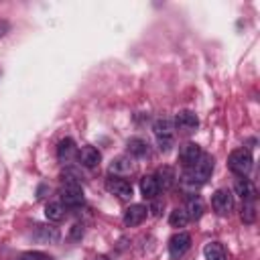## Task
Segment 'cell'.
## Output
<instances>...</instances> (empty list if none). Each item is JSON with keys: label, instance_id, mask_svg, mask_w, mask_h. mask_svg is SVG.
I'll use <instances>...</instances> for the list:
<instances>
[{"label": "cell", "instance_id": "cell-1", "mask_svg": "<svg viewBox=\"0 0 260 260\" xmlns=\"http://www.w3.org/2000/svg\"><path fill=\"white\" fill-rule=\"evenodd\" d=\"M211 173H213V158L209 156V154H201V158L193 165V167H189V169H183V177H181V181H183V185H189V187H199V185H203L209 177H211Z\"/></svg>", "mask_w": 260, "mask_h": 260}, {"label": "cell", "instance_id": "cell-2", "mask_svg": "<svg viewBox=\"0 0 260 260\" xmlns=\"http://www.w3.org/2000/svg\"><path fill=\"white\" fill-rule=\"evenodd\" d=\"M152 132H154V138L158 142V148L160 152H169L173 142H175V124L171 118H158L154 120L152 124Z\"/></svg>", "mask_w": 260, "mask_h": 260}, {"label": "cell", "instance_id": "cell-3", "mask_svg": "<svg viewBox=\"0 0 260 260\" xmlns=\"http://www.w3.org/2000/svg\"><path fill=\"white\" fill-rule=\"evenodd\" d=\"M228 167H230V171L236 173L238 177H246V175L250 173V169H252V154H250V150H246V148H236V150L230 154V158H228Z\"/></svg>", "mask_w": 260, "mask_h": 260}, {"label": "cell", "instance_id": "cell-4", "mask_svg": "<svg viewBox=\"0 0 260 260\" xmlns=\"http://www.w3.org/2000/svg\"><path fill=\"white\" fill-rule=\"evenodd\" d=\"M61 201L67 205V207H79L83 205V191L79 187V183L75 179H67L63 189H61Z\"/></svg>", "mask_w": 260, "mask_h": 260}, {"label": "cell", "instance_id": "cell-5", "mask_svg": "<svg viewBox=\"0 0 260 260\" xmlns=\"http://www.w3.org/2000/svg\"><path fill=\"white\" fill-rule=\"evenodd\" d=\"M173 124H175V130H179V132H183V134H191V132L197 130V126H199V118H197L195 112L183 110V112H179V114L175 116Z\"/></svg>", "mask_w": 260, "mask_h": 260}, {"label": "cell", "instance_id": "cell-6", "mask_svg": "<svg viewBox=\"0 0 260 260\" xmlns=\"http://www.w3.org/2000/svg\"><path fill=\"white\" fill-rule=\"evenodd\" d=\"M211 205L219 215H230V211L234 209V195L230 189H217L211 197Z\"/></svg>", "mask_w": 260, "mask_h": 260}, {"label": "cell", "instance_id": "cell-7", "mask_svg": "<svg viewBox=\"0 0 260 260\" xmlns=\"http://www.w3.org/2000/svg\"><path fill=\"white\" fill-rule=\"evenodd\" d=\"M189 246H191V236L187 232H177L169 240V254H171V258H175V260L181 258L189 250Z\"/></svg>", "mask_w": 260, "mask_h": 260}, {"label": "cell", "instance_id": "cell-8", "mask_svg": "<svg viewBox=\"0 0 260 260\" xmlns=\"http://www.w3.org/2000/svg\"><path fill=\"white\" fill-rule=\"evenodd\" d=\"M106 187H108L110 193H114V195H116L118 199H122V201H130V199H132V193H134L132 185H130L128 181L120 179V177H110L108 183H106Z\"/></svg>", "mask_w": 260, "mask_h": 260}, {"label": "cell", "instance_id": "cell-9", "mask_svg": "<svg viewBox=\"0 0 260 260\" xmlns=\"http://www.w3.org/2000/svg\"><path fill=\"white\" fill-rule=\"evenodd\" d=\"M201 154H203V150H201L199 144L187 142V144H183L181 150H179V162L183 165V169H189V167H193V165L201 158Z\"/></svg>", "mask_w": 260, "mask_h": 260}, {"label": "cell", "instance_id": "cell-10", "mask_svg": "<svg viewBox=\"0 0 260 260\" xmlns=\"http://www.w3.org/2000/svg\"><path fill=\"white\" fill-rule=\"evenodd\" d=\"M148 215V207L142 205V203H132L126 211H124V223L126 225H138L146 219Z\"/></svg>", "mask_w": 260, "mask_h": 260}, {"label": "cell", "instance_id": "cell-11", "mask_svg": "<svg viewBox=\"0 0 260 260\" xmlns=\"http://www.w3.org/2000/svg\"><path fill=\"white\" fill-rule=\"evenodd\" d=\"M77 156H79V162L83 165V167H87V169H95L98 165H100V160H102V154H100V150L95 148V146H81L79 150H77Z\"/></svg>", "mask_w": 260, "mask_h": 260}, {"label": "cell", "instance_id": "cell-12", "mask_svg": "<svg viewBox=\"0 0 260 260\" xmlns=\"http://www.w3.org/2000/svg\"><path fill=\"white\" fill-rule=\"evenodd\" d=\"M175 179H177V175H175V171H173L171 167H160V169L156 171V175H154V181H156V185H158V191H160V189H162V191L171 189V187L175 185Z\"/></svg>", "mask_w": 260, "mask_h": 260}, {"label": "cell", "instance_id": "cell-13", "mask_svg": "<svg viewBox=\"0 0 260 260\" xmlns=\"http://www.w3.org/2000/svg\"><path fill=\"white\" fill-rule=\"evenodd\" d=\"M75 154H77L75 142H73L71 138H63V140L59 142V146H57V158H59L61 162H71V160L75 158Z\"/></svg>", "mask_w": 260, "mask_h": 260}, {"label": "cell", "instance_id": "cell-14", "mask_svg": "<svg viewBox=\"0 0 260 260\" xmlns=\"http://www.w3.org/2000/svg\"><path fill=\"white\" fill-rule=\"evenodd\" d=\"M234 189H236V195H240L244 203H246V201H254V199H256V187H254L248 179H244V177L236 181Z\"/></svg>", "mask_w": 260, "mask_h": 260}, {"label": "cell", "instance_id": "cell-15", "mask_svg": "<svg viewBox=\"0 0 260 260\" xmlns=\"http://www.w3.org/2000/svg\"><path fill=\"white\" fill-rule=\"evenodd\" d=\"M37 240L43 244H53L59 240V230L53 225H37Z\"/></svg>", "mask_w": 260, "mask_h": 260}, {"label": "cell", "instance_id": "cell-16", "mask_svg": "<svg viewBox=\"0 0 260 260\" xmlns=\"http://www.w3.org/2000/svg\"><path fill=\"white\" fill-rule=\"evenodd\" d=\"M126 146H128V152H130L132 156H144V154H148V144H146L144 138L132 136V138L126 142Z\"/></svg>", "mask_w": 260, "mask_h": 260}, {"label": "cell", "instance_id": "cell-17", "mask_svg": "<svg viewBox=\"0 0 260 260\" xmlns=\"http://www.w3.org/2000/svg\"><path fill=\"white\" fill-rule=\"evenodd\" d=\"M140 191H142V195L146 199H154L158 195V185H156L152 175H146V177L140 179Z\"/></svg>", "mask_w": 260, "mask_h": 260}, {"label": "cell", "instance_id": "cell-18", "mask_svg": "<svg viewBox=\"0 0 260 260\" xmlns=\"http://www.w3.org/2000/svg\"><path fill=\"white\" fill-rule=\"evenodd\" d=\"M45 217H47L49 221H61V219L65 217V207H63V203H59V201L47 203V207H45Z\"/></svg>", "mask_w": 260, "mask_h": 260}, {"label": "cell", "instance_id": "cell-19", "mask_svg": "<svg viewBox=\"0 0 260 260\" xmlns=\"http://www.w3.org/2000/svg\"><path fill=\"white\" fill-rule=\"evenodd\" d=\"M203 254H205V260H225V250H223V246L219 242L205 244Z\"/></svg>", "mask_w": 260, "mask_h": 260}, {"label": "cell", "instance_id": "cell-20", "mask_svg": "<svg viewBox=\"0 0 260 260\" xmlns=\"http://www.w3.org/2000/svg\"><path fill=\"white\" fill-rule=\"evenodd\" d=\"M185 213H187L189 219H199L203 215V203H201V199L199 197H191L189 203H187Z\"/></svg>", "mask_w": 260, "mask_h": 260}, {"label": "cell", "instance_id": "cell-21", "mask_svg": "<svg viewBox=\"0 0 260 260\" xmlns=\"http://www.w3.org/2000/svg\"><path fill=\"white\" fill-rule=\"evenodd\" d=\"M132 160L128 158V156H118V158H114L112 160V165H110V171L112 173H132Z\"/></svg>", "mask_w": 260, "mask_h": 260}, {"label": "cell", "instance_id": "cell-22", "mask_svg": "<svg viewBox=\"0 0 260 260\" xmlns=\"http://www.w3.org/2000/svg\"><path fill=\"white\" fill-rule=\"evenodd\" d=\"M187 221H189V217H187L185 209H179V207H177V209H173L171 215H169V223H171L173 228H185Z\"/></svg>", "mask_w": 260, "mask_h": 260}, {"label": "cell", "instance_id": "cell-23", "mask_svg": "<svg viewBox=\"0 0 260 260\" xmlns=\"http://www.w3.org/2000/svg\"><path fill=\"white\" fill-rule=\"evenodd\" d=\"M254 219H256V205H254V201H246L242 207V221L254 223Z\"/></svg>", "mask_w": 260, "mask_h": 260}, {"label": "cell", "instance_id": "cell-24", "mask_svg": "<svg viewBox=\"0 0 260 260\" xmlns=\"http://www.w3.org/2000/svg\"><path fill=\"white\" fill-rule=\"evenodd\" d=\"M18 260H53V258H49V256L43 254V252H26V254H22Z\"/></svg>", "mask_w": 260, "mask_h": 260}, {"label": "cell", "instance_id": "cell-25", "mask_svg": "<svg viewBox=\"0 0 260 260\" xmlns=\"http://www.w3.org/2000/svg\"><path fill=\"white\" fill-rule=\"evenodd\" d=\"M81 236H83V225L75 223V225H73V230H71V238H73V240H79Z\"/></svg>", "mask_w": 260, "mask_h": 260}, {"label": "cell", "instance_id": "cell-26", "mask_svg": "<svg viewBox=\"0 0 260 260\" xmlns=\"http://www.w3.org/2000/svg\"><path fill=\"white\" fill-rule=\"evenodd\" d=\"M162 205H165V201H156V203H154V205H152V207H150V209H148V211H152V213H154V215H158V213H160V211H158V209H160V207H162Z\"/></svg>", "mask_w": 260, "mask_h": 260}, {"label": "cell", "instance_id": "cell-27", "mask_svg": "<svg viewBox=\"0 0 260 260\" xmlns=\"http://www.w3.org/2000/svg\"><path fill=\"white\" fill-rule=\"evenodd\" d=\"M6 30H8V24H6L4 20H0V37H2V35L6 32Z\"/></svg>", "mask_w": 260, "mask_h": 260}, {"label": "cell", "instance_id": "cell-28", "mask_svg": "<svg viewBox=\"0 0 260 260\" xmlns=\"http://www.w3.org/2000/svg\"><path fill=\"white\" fill-rule=\"evenodd\" d=\"M93 260H110V258H108V256H104V254H100V256H95Z\"/></svg>", "mask_w": 260, "mask_h": 260}]
</instances>
